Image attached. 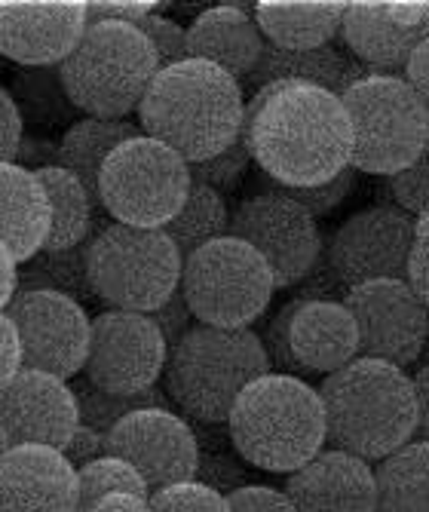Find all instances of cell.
<instances>
[{
  "label": "cell",
  "mask_w": 429,
  "mask_h": 512,
  "mask_svg": "<svg viewBox=\"0 0 429 512\" xmlns=\"http://www.w3.org/2000/svg\"><path fill=\"white\" fill-rule=\"evenodd\" d=\"M399 77L417 92L423 102H429V37L414 46V53L402 65V74Z\"/></svg>",
  "instance_id": "obj_48"
},
{
  "label": "cell",
  "mask_w": 429,
  "mask_h": 512,
  "mask_svg": "<svg viewBox=\"0 0 429 512\" xmlns=\"http://www.w3.org/2000/svg\"><path fill=\"white\" fill-rule=\"evenodd\" d=\"M10 448H13V445H10V436L4 433V427H0V457H4Z\"/></svg>",
  "instance_id": "obj_51"
},
{
  "label": "cell",
  "mask_w": 429,
  "mask_h": 512,
  "mask_svg": "<svg viewBox=\"0 0 429 512\" xmlns=\"http://www.w3.org/2000/svg\"><path fill=\"white\" fill-rule=\"evenodd\" d=\"M368 74H371L368 68H362L353 56L341 53L338 46H331V43L316 46V50H276V46H264L258 65L240 86L243 92L246 86L255 92L267 83L289 80V83L319 86L341 99L353 83H359Z\"/></svg>",
  "instance_id": "obj_24"
},
{
  "label": "cell",
  "mask_w": 429,
  "mask_h": 512,
  "mask_svg": "<svg viewBox=\"0 0 429 512\" xmlns=\"http://www.w3.org/2000/svg\"><path fill=\"white\" fill-rule=\"evenodd\" d=\"M374 512H429V445L411 439L371 467Z\"/></svg>",
  "instance_id": "obj_28"
},
{
  "label": "cell",
  "mask_w": 429,
  "mask_h": 512,
  "mask_svg": "<svg viewBox=\"0 0 429 512\" xmlns=\"http://www.w3.org/2000/svg\"><path fill=\"white\" fill-rule=\"evenodd\" d=\"M105 454L126 460L151 494L197 479L200 442L184 417L169 408H141L105 433Z\"/></svg>",
  "instance_id": "obj_16"
},
{
  "label": "cell",
  "mask_w": 429,
  "mask_h": 512,
  "mask_svg": "<svg viewBox=\"0 0 429 512\" xmlns=\"http://www.w3.org/2000/svg\"><path fill=\"white\" fill-rule=\"evenodd\" d=\"M390 194H393L399 212H405L411 218L429 215V163H426V157H420L408 169L390 175Z\"/></svg>",
  "instance_id": "obj_39"
},
{
  "label": "cell",
  "mask_w": 429,
  "mask_h": 512,
  "mask_svg": "<svg viewBox=\"0 0 429 512\" xmlns=\"http://www.w3.org/2000/svg\"><path fill=\"white\" fill-rule=\"evenodd\" d=\"M80 424L71 384L22 368L0 390V427L10 436V445H43L65 451L68 439Z\"/></svg>",
  "instance_id": "obj_19"
},
{
  "label": "cell",
  "mask_w": 429,
  "mask_h": 512,
  "mask_svg": "<svg viewBox=\"0 0 429 512\" xmlns=\"http://www.w3.org/2000/svg\"><path fill=\"white\" fill-rule=\"evenodd\" d=\"M0 512H77V470L53 448H10L0 457Z\"/></svg>",
  "instance_id": "obj_21"
},
{
  "label": "cell",
  "mask_w": 429,
  "mask_h": 512,
  "mask_svg": "<svg viewBox=\"0 0 429 512\" xmlns=\"http://www.w3.org/2000/svg\"><path fill=\"white\" fill-rule=\"evenodd\" d=\"M227 221H230V215H227L224 197L218 191L206 188V184L190 181L181 209L163 227V234L172 240L178 255L187 258L200 246H206V243H212L218 237H227Z\"/></svg>",
  "instance_id": "obj_31"
},
{
  "label": "cell",
  "mask_w": 429,
  "mask_h": 512,
  "mask_svg": "<svg viewBox=\"0 0 429 512\" xmlns=\"http://www.w3.org/2000/svg\"><path fill=\"white\" fill-rule=\"evenodd\" d=\"M325 445L377 463L420 430L411 375L402 368L356 356L319 384Z\"/></svg>",
  "instance_id": "obj_3"
},
{
  "label": "cell",
  "mask_w": 429,
  "mask_h": 512,
  "mask_svg": "<svg viewBox=\"0 0 429 512\" xmlns=\"http://www.w3.org/2000/svg\"><path fill=\"white\" fill-rule=\"evenodd\" d=\"M166 341L148 313L105 310L89 319L86 384L105 393L132 396L157 387L166 365Z\"/></svg>",
  "instance_id": "obj_12"
},
{
  "label": "cell",
  "mask_w": 429,
  "mask_h": 512,
  "mask_svg": "<svg viewBox=\"0 0 429 512\" xmlns=\"http://www.w3.org/2000/svg\"><path fill=\"white\" fill-rule=\"evenodd\" d=\"M249 160L276 188H316L350 166L353 132L338 96L276 80L252 92L243 132Z\"/></svg>",
  "instance_id": "obj_1"
},
{
  "label": "cell",
  "mask_w": 429,
  "mask_h": 512,
  "mask_svg": "<svg viewBox=\"0 0 429 512\" xmlns=\"http://www.w3.org/2000/svg\"><path fill=\"white\" fill-rule=\"evenodd\" d=\"M230 512H295L289 497L267 485H240L224 494Z\"/></svg>",
  "instance_id": "obj_41"
},
{
  "label": "cell",
  "mask_w": 429,
  "mask_h": 512,
  "mask_svg": "<svg viewBox=\"0 0 429 512\" xmlns=\"http://www.w3.org/2000/svg\"><path fill=\"white\" fill-rule=\"evenodd\" d=\"M341 304L356 322L359 356L396 365L402 371L420 359L429 338V313L402 279L353 286Z\"/></svg>",
  "instance_id": "obj_15"
},
{
  "label": "cell",
  "mask_w": 429,
  "mask_h": 512,
  "mask_svg": "<svg viewBox=\"0 0 429 512\" xmlns=\"http://www.w3.org/2000/svg\"><path fill=\"white\" fill-rule=\"evenodd\" d=\"M135 28L145 34V40L151 43L160 68H169V65H178V62L187 59V34L175 19L163 16V13H151V16L141 19Z\"/></svg>",
  "instance_id": "obj_38"
},
{
  "label": "cell",
  "mask_w": 429,
  "mask_h": 512,
  "mask_svg": "<svg viewBox=\"0 0 429 512\" xmlns=\"http://www.w3.org/2000/svg\"><path fill=\"white\" fill-rule=\"evenodd\" d=\"M160 4L151 0H92L86 4V25L95 22H123V25H138L145 16L157 13Z\"/></svg>",
  "instance_id": "obj_42"
},
{
  "label": "cell",
  "mask_w": 429,
  "mask_h": 512,
  "mask_svg": "<svg viewBox=\"0 0 429 512\" xmlns=\"http://www.w3.org/2000/svg\"><path fill=\"white\" fill-rule=\"evenodd\" d=\"M74 402H77V414L80 424L108 433L117 421H123L126 414L141 411V408H166V393H160L157 387L145 390V393H132V396H117V393H105L92 384H74L71 387Z\"/></svg>",
  "instance_id": "obj_33"
},
{
  "label": "cell",
  "mask_w": 429,
  "mask_h": 512,
  "mask_svg": "<svg viewBox=\"0 0 429 512\" xmlns=\"http://www.w3.org/2000/svg\"><path fill=\"white\" fill-rule=\"evenodd\" d=\"M138 494L148 497V488L141 476L120 457H99L77 470V512H89L95 503L108 494Z\"/></svg>",
  "instance_id": "obj_34"
},
{
  "label": "cell",
  "mask_w": 429,
  "mask_h": 512,
  "mask_svg": "<svg viewBox=\"0 0 429 512\" xmlns=\"http://www.w3.org/2000/svg\"><path fill=\"white\" fill-rule=\"evenodd\" d=\"M347 4H282L261 0L252 19L267 46L276 50H316L338 37Z\"/></svg>",
  "instance_id": "obj_27"
},
{
  "label": "cell",
  "mask_w": 429,
  "mask_h": 512,
  "mask_svg": "<svg viewBox=\"0 0 429 512\" xmlns=\"http://www.w3.org/2000/svg\"><path fill=\"white\" fill-rule=\"evenodd\" d=\"M264 350H273L279 365L289 371L331 375L359 356V335L341 301L298 298L273 319Z\"/></svg>",
  "instance_id": "obj_14"
},
{
  "label": "cell",
  "mask_w": 429,
  "mask_h": 512,
  "mask_svg": "<svg viewBox=\"0 0 429 512\" xmlns=\"http://www.w3.org/2000/svg\"><path fill=\"white\" fill-rule=\"evenodd\" d=\"M246 92L221 68L184 59L160 68L138 105L141 135L200 163L230 148L243 132Z\"/></svg>",
  "instance_id": "obj_2"
},
{
  "label": "cell",
  "mask_w": 429,
  "mask_h": 512,
  "mask_svg": "<svg viewBox=\"0 0 429 512\" xmlns=\"http://www.w3.org/2000/svg\"><path fill=\"white\" fill-rule=\"evenodd\" d=\"M7 96L22 120V126H34V129H68L71 123H77L80 111L71 105V99L65 96L62 80H59V65L50 68H19L10 77V89Z\"/></svg>",
  "instance_id": "obj_30"
},
{
  "label": "cell",
  "mask_w": 429,
  "mask_h": 512,
  "mask_svg": "<svg viewBox=\"0 0 429 512\" xmlns=\"http://www.w3.org/2000/svg\"><path fill=\"white\" fill-rule=\"evenodd\" d=\"M157 71L151 43L135 25L95 22L59 65V80L83 117L126 120L138 111Z\"/></svg>",
  "instance_id": "obj_6"
},
{
  "label": "cell",
  "mask_w": 429,
  "mask_h": 512,
  "mask_svg": "<svg viewBox=\"0 0 429 512\" xmlns=\"http://www.w3.org/2000/svg\"><path fill=\"white\" fill-rule=\"evenodd\" d=\"M270 375V353L252 329L190 325L169 347L163 378L169 399L200 424H224L252 381Z\"/></svg>",
  "instance_id": "obj_5"
},
{
  "label": "cell",
  "mask_w": 429,
  "mask_h": 512,
  "mask_svg": "<svg viewBox=\"0 0 429 512\" xmlns=\"http://www.w3.org/2000/svg\"><path fill=\"white\" fill-rule=\"evenodd\" d=\"M227 237L243 240L264 258L273 289L298 286L322 255L316 218L276 188L236 206L227 221Z\"/></svg>",
  "instance_id": "obj_11"
},
{
  "label": "cell",
  "mask_w": 429,
  "mask_h": 512,
  "mask_svg": "<svg viewBox=\"0 0 429 512\" xmlns=\"http://www.w3.org/2000/svg\"><path fill=\"white\" fill-rule=\"evenodd\" d=\"M273 188H276V184H273ZM353 188H356V172L347 166L344 172H338L335 178H328L325 184H316V188H276V191L285 194L289 200H295L313 218H322L328 212H335L350 197Z\"/></svg>",
  "instance_id": "obj_37"
},
{
  "label": "cell",
  "mask_w": 429,
  "mask_h": 512,
  "mask_svg": "<svg viewBox=\"0 0 429 512\" xmlns=\"http://www.w3.org/2000/svg\"><path fill=\"white\" fill-rule=\"evenodd\" d=\"M341 105L353 132L350 169L359 175H396L426 157L429 102L399 74H368L353 83Z\"/></svg>",
  "instance_id": "obj_7"
},
{
  "label": "cell",
  "mask_w": 429,
  "mask_h": 512,
  "mask_svg": "<svg viewBox=\"0 0 429 512\" xmlns=\"http://www.w3.org/2000/svg\"><path fill=\"white\" fill-rule=\"evenodd\" d=\"M230 442L246 463L289 476L325 448L319 393L298 375H264L236 396L227 414Z\"/></svg>",
  "instance_id": "obj_4"
},
{
  "label": "cell",
  "mask_w": 429,
  "mask_h": 512,
  "mask_svg": "<svg viewBox=\"0 0 429 512\" xmlns=\"http://www.w3.org/2000/svg\"><path fill=\"white\" fill-rule=\"evenodd\" d=\"M59 292L80 301H92V289L86 283V243L65 252H37L16 270V292Z\"/></svg>",
  "instance_id": "obj_32"
},
{
  "label": "cell",
  "mask_w": 429,
  "mask_h": 512,
  "mask_svg": "<svg viewBox=\"0 0 429 512\" xmlns=\"http://www.w3.org/2000/svg\"><path fill=\"white\" fill-rule=\"evenodd\" d=\"M34 178L50 200V234L40 252H65L83 246L92 234V200L83 184L62 166L37 169Z\"/></svg>",
  "instance_id": "obj_29"
},
{
  "label": "cell",
  "mask_w": 429,
  "mask_h": 512,
  "mask_svg": "<svg viewBox=\"0 0 429 512\" xmlns=\"http://www.w3.org/2000/svg\"><path fill=\"white\" fill-rule=\"evenodd\" d=\"M414 243V218L396 206H371L350 215L328 240V267L347 289L402 279Z\"/></svg>",
  "instance_id": "obj_17"
},
{
  "label": "cell",
  "mask_w": 429,
  "mask_h": 512,
  "mask_svg": "<svg viewBox=\"0 0 429 512\" xmlns=\"http://www.w3.org/2000/svg\"><path fill=\"white\" fill-rule=\"evenodd\" d=\"M62 454H65V460L71 463L74 470H80V467H86V463L105 457V433L92 430L86 424H77V430L68 439V445H65Z\"/></svg>",
  "instance_id": "obj_44"
},
{
  "label": "cell",
  "mask_w": 429,
  "mask_h": 512,
  "mask_svg": "<svg viewBox=\"0 0 429 512\" xmlns=\"http://www.w3.org/2000/svg\"><path fill=\"white\" fill-rule=\"evenodd\" d=\"M181 255L163 230L105 224L86 240V283L108 310L154 313L175 289Z\"/></svg>",
  "instance_id": "obj_8"
},
{
  "label": "cell",
  "mask_w": 429,
  "mask_h": 512,
  "mask_svg": "<svg viewBox=\"0 0 429 512\" xmlns=\"http://www.w3.org/2000/svg\"><path fill=\"white\" fill-rule=\"evenodd\" d=\"M22 371V347L13 332V325L0 313V390H4Z\"/></svg>",
  "instance_id": "obj_47"
},
{
  "label": "cell",
  "mask_w": 429,
  "mask_h": 512,
  "mask_svg": "<svg viewBox=\"0 0 429 512\" xmlns=\"http://www.w3.org/2000/svg\"><path fill=\"white\" fill-rule=\"evenodd\" d=\"M187 188V163L154 138L135 135L102 163L99 206L117 224L163 230L181 209Z\"/></svg>",
  "instance_id": "obj_10"
},
{
  "label": "cell",
  "mask_w": 429,
  "mask_h": 512,
  "mask_svg": "<svg viewBox=\"0 0 429 512\" xmlns=\"http://www.w3.org/2000/svg\"><path fill=\"white\" fill-rule=\"evenodd\" d=\"M141 135L138 123L132 120H99L80 117L71 123L56 142V166L68 169L89 194L92 206H99V172L102 163L114 148H120L129 138Z\"/></svg>",
  "instance_id": "obj_26"
},
{
  "label": "cell",
  "mask_w": 429,
  "mask_h": 512,
  "mask_svg": "<svg viewBox=\"0 0 429 512\" xmlns=\"http://www.w3.org/2000/svg\"><path fill=\"white\" fill-rule=\"evenodd\" d=\"M249 163L252 160H249L246 142H243V138H236V142L230 148H224L221 154H215L209 160H200V163H187V172H190V181L206 184V188L224 194V191L240 188Z\"/></svg>",
  "instance_id": "obj_35"
},
{
  "label": "cell",
  "mask_w": 429,
  "mask_h": 512,
  "mask_svg": "<svg viewBox=\"0 0 429 512\" xmlns=\"http://www.w3.org/2000/svg\"><path fill=\"white\" fill-rule=\"evenodd\" d=\"M184 34H187V59L209 62L224 74H230L236 83H243L252 74L267 46L252 13L240 10L236 4L203 10L194 19V25L184 28Z\"/></svg>",
  "instance_id": "obj_23"
},
{
  "label": "cell",
  "mask_w": 429,
  "mask_h": 512,
  "mask_svg": "<svg viewBox=\"0 0 429 512\" xmlns=\"http://www.w3.org/2000/svg\"><path fill=\"white\" fill-rule=\"evenodd\" d=\"M282 494L295 512H374L371 463L322 448L301 470L285 476Z\"/></svg>",
  "instance_id": "obj_22"
},
{
  "label": "cell",
  "mask_w": 429,
  "mask_h": 512,
  "mask_svg": "<svg viewBox=\"0 0 429 512\" xmlns=\"http://www.w3.org/2000/svg\"><path fill=\"white\" fill-rule=\"evenodd\" d=\"M16 261H13V255L7 252V246L0 243V313L7 310V304H10V298L16 295Z\"/></svg>",
  "instance_id": "obj_50"
},
{
  "label": "cell",
  "mask_w": 429,
  "mask_h": 512,
  "mask_svg": "<svg viewBox=\"0 0 429 512\" xmlns=\"http://www.w3.org/2000/svg\"><path fill=\"white\" fill-rule=\"evenodd\" d=\"M426 237H429V215L414 218V243L405 261V286L426 304L429 301V261H426Z\"/></svg>",
  "instance_id": "obj_40"
},
{
  "label": "cell",
  "mask_w": 429,
  "mask_h": 512,
  "mask_svg": "<svg viewBox=\"0 0 429 512\" xmlns=\"http://www.w3.org/2000/svg\"><path fill=\"white\" fill-rule=\"evenodd\" d=\"M4 319L22 347V368L71 381L83 371L89 350V316L83 304L59 292H16Z\"/></svg>",
  "instance_id": "obj_13"
},
{
  "label": "cell",
  "mask_w": 429,
  "mask_h": 512,
  "mask_svg": "<svg viewBox=\"0 0 429 512\" xmlns=\"http://www.w3.org/2000/svg\"><path fill=\"white\" fill-rule=\"evenodd\" d=\"M83 31V0H0V59L19 68L62 65Z\"/></svg>",
  "instance_id": "obj_18"
},
{
  "label": "cell",
  "mask_w": 429,
  "mask_h": 512,
  "mask_svg": "<svg viewBox=\"0 0 429 512\" xmlns=\"http://www.w3.org/2000/svg\"><path fill=\"white\" fill-rule=\"evenodd\" d=\"M151 512H230L227 497L197 479L148 494Z\"/></svg>",
  "instance_id": "obj_36"
},
{
  "label": "cell",
  "mask_w": 429,
  "mask_h": 512,
  "mask_svg": "<svg viewBox=\"0 0 429 512\" xmlns=\"http://www.w3.org/2000/svg\"><path fill=\"white\" fill-rule=\"evenodd\" d=\"M50 234V200L34 172L0 163V243L13 255L16 267L31 261Z\"/></svg>",
  "instance_id": "obj_25"
},
{
  "label": "cell",
  "mask_w": 429,
  "mask_h": 512,
  "mask_svg": "<svg viewBox=\"0 0 429 512\" xmlns=\"http://www.w3.org/2000/svg\"><path fill=\"white\" fill-rule=\"evenodd\" d=\"M426 4H347L341 37L371 74H399L414 46L426 40Z\"/></svg>",
  "instance_id": "obj_20"
},
{
  "label": "cell",
  "mask_w": 429,
  "mask_h": 512,
  "mask_svg": "<svg viewBox=\"0 0 429 512\" xmlns=\"http://www.w3.org/2000/svg\"><path fill=\"white\" fill-rule=\"evenodd\" d=\"M151 316V322L160 329V335H163V341H166V347H172L187 329H190V310H187V304H184V298H181V292L175 289L154 313H148Z\"/></svg>",
  "instance_id": "obj_43"
},
{
  "label": "cell",
  "mask_w": 429,
  "mask_h": 512,
  "mask_svg": "<svg viewBox=\"0 0 429 512\" xmlns=\"http://www.w3.org/2000/svg\"><path fill=\"white\" fill-rule=\"evenodd\" d=\"M178 292L200 325L249 329L273 298V276L264 258L236 237H218L181 258Z\"/></svg>",
  "instance_id": "obj_9"
},
{
  "label": "cell",
  "mask_w": 429,
  "mask_h": 512,
  "mask_svg": "<svg viewBox=\"0 0 429 512\" xmlns=\"http://www.w3.org/2000/svg\"><path fill=\"white\" fill-rule=\"evenodd\" d=\"M89 512H151L148 497H138V494H108L95 503Z\"/></svg>",
  "instance_id": "obj_49"
},
{
  "label": "cell",
  "mask_w": 429,
  "mask_h": 512,
  "mask_svg": "<svg viewBox=\"0 0 429 512\" xmlns=\"http://www.w3.org/2000/svg\"><path fill=\"white\" fill-rule=\"evenodd\" d=\"M22 142V120L7 96V89L0 86V163H13Z\"/></svg>",
  "instance_id": "obj_45"
},
{
  "label": "cell",
  "mask_w": 429,
  "mask_h": 512,
  "mask_svg": "<svg viewBox=\"0 0 429 512\" xmlns=\"http://www.w3.org/2000/svg\"><path fill=\"white\" fill-rule=\"evenodd\" d=\"M16 166L28 169V172H37V169H46V166H56V142L50 138H40V135H22L19 142V151H16Z\"/></svg>",
  "instance_id": "obj_46"
}]
</instances>
